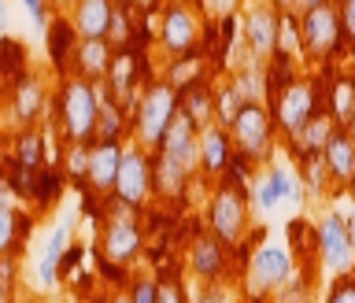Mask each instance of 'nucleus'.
I'll use <instances>...</instances> for the list:
<instances>
[{
  "label": "nucleus",
  "instance_id": "6",
  "mask_svg": "<svg viewBox=\"0 0 355 303\" xmlns=\"http://www.w3.org/2000/svg\"><path fill=\"white\" fill-rule=\"evenodd\" d=\"M152 193V159L144 155L141 144H126L115 174V196L126 207H141Z\"/></svg>",
  "mask_w": 355,
  "mask_h": 303
},
{
  "label": "nucleus",
  "instance_id": "18",
  "mask_svg": "<svg viewBox=\"0 0 355 303\" xmlns=\"http://www.w3.org/2000/svg\"><path fill=\"white\" fill-rule=\"evenodd\" d=\"M233 163V144L222 126H204L200 130V171L207 174H226Z\"/></svg>",
  "mask_w": 355,
  "mask_h": 303
},
{
  "label": "nucleus",
  "instance_id": "11",
  "mask_svg": "<svg viewBox=\"0 0 355 303\" xmlns=\"http://www.w3.org/2000/svg\"><path fill=\"white\" fill-rule=\"evenodd\" d=\"M282 200L288 204H304V189H300V178L288 171V166H270L266 174H259V182H255V207L259 211H274Z\"/></svg>",
  "mask_w": 355,
  "mask_h": 303
},
{
  "label": "nucleus",
  "instance_id": "34",
  "mask_svg": "<svg viewBox=\"0 0 355 303\" xmlns=\"http://www.w3.org/2000/svg\"><path fill=\"white\" fill-rule=\"evenodd\" d=\"M277 303H311V288L304 282H288L277 288Z\"/></svg>",
  "mask_w": 355,
  "mask_h": 303
},
{
  "label": "nucleus",
  "instance_id": "36",
  "mask_svg": "<svg viewBox=\"0 0 355 303\" xmlns=\"http://www.w3.org/2000/svg\"><path fill=\"white\" fill-rule=\"evenodd\" d=\"M337 15H340V30H344V37L355 41V0H340Z\"/></svg>",
  "mask_w": 355,
  "mask_h": 303
},
{
  "label": "nucleus",
  "instance_id": "22",
  "mask_svg": "<svg viewBox=\"0 0 355 303\" xmlns=\"http://www.w3.org/2000/svg\"><path fill=\"white\" fill-rule=\"evenodd\" d=\"M74 67H78V78L100 82L111 67V44L107 41H78L74 44Z\"/></svg>",
  "mask_w": 355,
  "mask_h": 303
},
{
  "label": "nucleus",
  "instance_id": "3",
  "mask_svg": "<svg viewBox=\"0 0 355 303\" xmlns=\"http://www.w3.org/2000/svg\"><path fill=\"white\" fill-rule=\"evenodd\" d=\"M230 133V144H237L241 159L244 163H259L266 152H270V141H274V119L263 104H252L244 100L241 111L233 115V122L226 126Z\"/></svg>",
  "mask_w": 355,
  "mask_h": 303
},
{
  "label": "nucleus",
  "instance_id": "4",
  "mask_svg": "<svg viewBox=\"0 0 355 303\" xmlns=\"http://www.w3.org/2000/svg\"><path fill=\"white\" fill-rule=\"evenodd\" d=\"M174 111H178V89L171 82L148 85V93L141 96V107H137V144L141 148H159Z\"/></svg>",
  "mask_w": 355,
  "mask_h": 303
},
{
  "label": "nucleus",
  "instance_id": "42",
  "mask_svg": "<svg viewBox=\"0 0 355 303\" xmlns=\"http://www.w3.org/2000/svg\"><path fill=\"white\" fill-rule=\"evenodd\" d=\"M344 133H348V137L355 141V107H352V115L344 119Z\"/></svg>",
  "mask_w": 355,
  "mask_h": 303
},
{
  "label": "nucleus",
  "instance_id": "30",
  "mask_svg": "<svg viewBox=\"0 0 355 303\" xmlns=\"http://www.w3.org/2000/svg\"><path fill=\"white\" fill-rule=\"evenodd\" d=\"M352 107H355V85L352 82H337L333 85V119H348L352 115Z\"/></svg>",
  "mask_w": 355,
  "mask_h": 303
},
{
  "label": "nucleus",
  "instance_id": "48",
  "mask_svg": "<svg viewBox=\"0 0 355 303\" xmlns=\"http://www.w3.org/2000/svg\"><path fill=\"white\" fill-rule=\"evenodd\" d=\"M52 4H63L67 8V4H74V0H52Z\"/></svg>",
  "mask_w": 355,
  "mask_h": 303
},
{
  "label": "nucleus",
  "instance_id": "37",
  "mask_svg": "<svg viewBox=\"0 0 355 303\" xmlns=\"http://www.w3.org/2000/svg\"><path fill=\"white\" fill-rule=\"evenodd\" d=\"M200 4H204V11L211 19H230L233 8H237V0H200Z\"/></svg>",
  "mask_w": 355,
  "mask_h": 303
},
{
  "label": "nucleus",
  "instance_id": "31",
  "mask_svg": "<svg viewBox=\"0 0 355 303\" xmlns=\"http://www.w3.org/2000/svg\"><path fill=\"white\" fill-rule=\"evenodd\" d=\"M41 159V137L37 133H22L19 137V163L22 166H37Z\"/></svg>",
  "mask_w": 355,
  "mask_h": 303
},
{
  "label": "nucleus",
  "instance_id": "12",
  "mask_svg": "<svg viewBox=\"0 0 355 303\" xmlns=\"http://www.w3.org/2000/svg\"><path fill=\"white\" fill-rule=\"evenodd\" d=\"M104 259L111 266H130L133 259L141 255V230H137V222L130 218V211H122V218L115 215L107 222V230H104Z\"/></svg>",
  "mask_w": 355,
  "mask_h": 303
},
{
  "label": "nucleus",
  "instance_id": "43",
  "mask_svg": "<svg viewBox=\"0 0 355 303\" xmlns=\"http://www.w3.org/2000/svg\"><path fill=\"white\" fill-rule=\"evenodd\" d=\"M300 0H274V11H293Z\"/></svg>",
  "mask_w": 355,
  "mask_h": 303
},
{
  "label": "nucleus",
  "instance_id": "35",
  "mask_svg": "<svg viewBox=\"0 0 355 303\" xmlns=\"http://www.w3.org/2000/svg\"><path fill=\"white\" fill-rule=\"evenodd\" d=\"M67 171L74 178H85L89 174V148L85 144H71V155H67Z\"/></svg>",
  "mask_w": 355,
  "mask_h": 303
},
{
  "label": "nucleus",
  "instance_id": "47",
  "mask_svg": "<svg viewBox=\"0 0 355 303\" xmlns=\"http://www.w3.org/2000/svg\"><path fill=\"white\" fill-rule=\"evenodd\" d=\"M8 26V15H4V11H0V30H4Z\"/></svg>",
  "mask_w": 355,
  "mask_h": 303
},
{
  "label": "nucleus",
  "instance_id": "9",
  "mask_svg": "<svg viewBox=\"0 0 355 303\" xmlns=\"http://www.w3.org/2000/svg\"><path fill=\"white\" fill-rule=\"evenodd\" d=\"M315 111H322L318 107V89L311 85V82H293V85L282 89L274 115H277V126H282L288 137H300V130L311 122Z\"/></svg>",
  "mask_w": 355,
  "mask_h": 303
},
{
  "label": "nucleus",
  "instance_id": "46",
  "mask_svg": "<svg viewBox=\"0 0 355 303\" xmlns=\"http://www.w3.org/2000/svg\"><path fill=\"white\" fill-rule=\"evenodd\" d=\"M107 303H130V296H122V293H115V296H111Z\"/></svg>",
  "mask_w": 355,
  "mask_h": 303
},
{
  "label": "nucleus",
  "instance_id": "17",
  "mask_svg": "<svg viewBox=\"0 0 355 303\" xmlns=\"http://www.w3.org/2000/svg\"><path fill=\"white\" fill-rule=\"evenodd\" d=\"M244 37L255 60H266L277 49V11L274 8H252L244 19Z\"/></svg>",
  "mask_w": 355,
  "mask_h": 303
},
{
  "label": "nucleus",
  "instance_id": "7",
  "mask_svg": "<svg viewBox=\"0 0 355 303\" xmlns=\"http://www.w3.org/2000/svg\"><path fill=\"white\" fill-rule=\"evenodd\" d=\"M293 282V259L282 244H263L255 248L252 263H248V288L255 296H266V293H277L282 285Z\"/></svg>",
  "mask_w": 355,
  "mask_h": 303
},
{
  "label": "nucleus",
  "instance_id": "1",
  "mask_svg": "<svg viewBox=\"0 0 355 303\" xmlns=\"http://www.w3.org/2000/svg\"><path fill=\"white\" fill-rule=\"evenodd\" d=\"M96 115H100V96L93 82L85 78H67L60 85V119L63 133L71 144H89L96 133Z\"/></svg>",
  "mask_w": 355,
  "mask_h": 303
},
{
  "label": "nucleus",
  "instance_id": "40",
  "mask_svg": "<svg viewBox=\"0 0 355 303\" xmlns=\"http://www.w3.org/2000/svg\"><path fill=\"white\" fill-rule=\"evenodd\" d=\"M22 8H26L30 11V19L33 22H37V26L44 30V26H49V22H44V0H22Z\"/></svg>",
  "mask_w": 355,
  "mask_h": 303
},
{
  "label": "nucleus",
  "instance_id": "33",
  "mask_svg": "<svg viewBox=\"0 0 355 303\" xmlns=\"http://www.w3.org/2000/svg\"><path fill=\"white\" fill-rule=\"evenodd\" d=\"M126 296H130V303H159V285L152 277H141V282H133Z\"/></svg>",
  "mask_w": 355,
  "mask_h": 303
},
{
  "label": "nucleus",
  "instance_id": "2",
  "mask_svg": "<svg viewBox=\"0 0 355 303\" xmlns=\"http://www.w3.org/2000/svg\"><path fill=\"white\" fill-rule=\"evenodd\" d=\"M211 230L222 244H241L244 233H248V200H244V189L237 182V166L230 163V178L218 185L215 200H211Z\"/></svg>",
  "mask_w": 355,
  "mask_h": 303
},
{
  "label": "nucleus",
  "instance_id": "41",
  "mask_svg": "<svg viewBox=\"0 0 355 303\" xmlns=\"http://www.w3.org/2000/svg\"><path fill=\"white\" fill-rule=\"evenodd\" d=\"M111 41H126V33H130V26H126V15H111Z\"/></svg>",
  "mask_w": 355,
  "mask_h": 303
},
{
  "label": "nucleus",
  "instance_id": "10",
  "mask_svg": "<svg viewBox=\"0 0 355 303\" xmlns=\"http://www.w3.org/2000/svg\"><path fill=\"white\" fill-rule=\"evenodd\" d=\"M318 255H322V266L333 274H348L352 263H355V248H352V237H348V222L340 215H326L318 222Z\"/></svg>",
  "mask_w": 355,
  "mask_h": 303
},
{
  "label": "nucleus",
  "instance_id": "44",
  "mask_svg": "<svg viewBox=\"0 0 355 303\" xmlns=\"http://www.w3.org/2000/svg\"><path fill=\"white\" fill-rule=\"evenodd\" d=\"M318 4H329V0H300V8L311 11V8H318Z\"/></svg>",
  "mask_w": 355,
  "mask_h": 303
},
{
  "label": "nucleus",
  "instance_id": "8",
  "mask_svg": "<svg viewBox=\"0 0 355 303\" xmlns=\"http://www.w3.org/2000/svg\"><path fill=\"white\" fill-rule=\"evenodd\" d=\"M159 155H166L174 166H182L185 174L200 171V130L185 119V111L178 107L171 126H166L163 141H159Z\"/></svg>",
  "mask_w": 355,
  "mask_h": 303
},
{
  "label": "nucleus",
  "instance_id": "24",
  "mask_svg": "<svg viewBox=\"0 0 355 303\" xmlns=\"http://www.w3.org/2000/svg\"><path fill=\"white\" fill-rule=\"evenodd\" d=\"M337 130L333 126V115L329 111H315V115H311V122L304 130H300V148H304V155H318L322 148H326V141H329V133Z\"/></svg>",
  "mask_w": 355,
  "mask_h": 303
},
{
  "label": "nucleus",
  "instance_id": "15",
  "mask_svg": "<svg viewBox=\"0 0 355 303\" xmlns=\"http://www.w3.org/2000/svg\"><path fill=\"white\" fill-rule=\"evenodd\" d=\"M189 270L204 285L222 282V274H226V248H222V241L218 237H196L193 248H189Z\"/></svg>",
  "mask_w": 355,
  "mask_h": 303
},
{
  "label": "nucleus",
  "instance_id": "13",
  "mask_svg": "<svg viewBox=\"0 0 355 303\" xmlns=\"http://www.w3.org/2000/svg\"><path fill=\"white\" fill-rule=\"evenodd\" d=\"M111 15H115L111 0H74L71 26L78 33V41H107Z\"/></svg>",
  "mask_w": 355,
  "mask_h": 303
},
{
  "label": "nucleus",
  "instance_id": "29",
  "mask_svg": "<svg viewBox=\"0 0 355 303\" xmlns=\"http://www.w3.org/2000/svg\"><path fill=\"white\" fill-rule=\"evenodd\" d=\"M241 104H244V100H241L237 89H233V82L222 85L218 93H215V111H218V119H222V130H226L230 122H233V115L241 111Z\"/></svg>",
  "mask_w": 355,
  "mask_h": 303
},
{
  "label": "nucleus",
  "instance_id": "19",
  "mask_svg": "<svg viewBox=\"0 0 355 303\" xmlns=\"http://www.w3.org/2000/svg\"><path fill=\"white\" fill-rule=\"evenodd\" d=\"M119 159H122V144H93V148H89L85 182L93 185V193H111V189H115Z\"/></svg>",
  "mask_w": 355,
  "mask_h": 303
},
{
  "label": "nucleus",
  "instance_id": "14",
  "mask_svg": "<svg viewBox=\"0 0 355 303\" xmlns=\"http://www.w3.org/2000/svg\"><path fill=\"white\" fill-rule=\"evenodd\" d=\"M71 226H74V218L67 215L60 226L49 233V241H44L41 259H37V285L41 288H52L55 282H60V263H63L67 248H71Z\"/></svg>",
  "mask_w": 355,
  "mask_h": 303
},
{
  "label": "nucleus",
  "instance_id": "21",
  "mask_svg": "<svg viewBox=\"0 0 355 303\" xmlns=\"http://www.w3.org/2000/svg\"><path fill=\"white\" fill-rule=\"evenodd\" d=\"M178 107L185 111V119L193 122L196 130L211 126V115H215V96H211L207 82H200V78H196L193 85L178 89Z\"/></svg>",
  "mask_w": 355,
  "mask_h": 303
},
{
  "label": "nucleus",
  "instance_id": "38",
  "mask_svg": "<svg viewBox=\"0 0 355 303\" xmlns=\"http://www.w3.org/2000/svg\"><path fill=\"white\" fill-rule=\"evenodd\" d=\"M326 303H355V282H348V277H340L337 285H333V293Z\"/></svg>",
  "mask_w": 355,
  "mask_h": 303
},
{
  "label": "nucleus",
  "instance_id": "23",
  "mask_svg": "<svg viewBox=\"0 0 355 303\" xmlns=\"http://www.w3.org/2000/svg\"><path fill=\"white\" fill-rule=\"evenodd\" d=\"M44 107V82L41 78H22L11 93V111H15L19 122H33Z\"/></svg>",
  "mask_w": 355,
  "mask_h": 303
},
{
  "label": "nucleus",
  "instance_id": "20",
  "mask_svg": "<svg viewBox=\"0 0 355 303\" xmlns=\"http://www.w3.org/2000/svg\"><path fill=\"white\" fill-rule=\"evenodd\" d=\"M322 163L337 182H352L355 178V141L344 130H333L326 148H322Z\"/></svg>",
  "mask_w": 355,
  "mask_h": 303
},
{
  "label": "nucleus",
  "instance_id": "45",
  "mask_svg": "<svg viewBox=\"0 0 355 303\" xmlns=\"http://www.w3.org/2000/svg\"><path fill=\"white\" fill-rule=\"evenodd\" d=\"M348 237H352V248H355V211H352V218H348Z\"/></svg>",
  "mask_w": 355,
  "mask_h": 303
},
{
  "label": "nucleus",
  "instance_id": "5",
  "mask_svg": "<svg viewBox=\"0 0 355 303\" xmlns=\"http://www.w3.org/2000/svg\"><path fill=\"white\" fill-rule=\"evenodd\" d=\"M340 15L333 4H318L304 11V19H300V41H304V52L315 55V60H329L333 52L340 49Z\"/></svg>",
  "mask_w": 355,
  "mask_h": 303
},
{
  "label": "nucleus",
  "instance_id": "16",
  "mask_svg": "<svg viewBox=\"0 0 355 303\" xmlns=\"http://www.w3.org/2000/svg\"><path fill=\"white\" fill-rule=\"evenodd\" d=\"M159 37H163V49H166V52H174V55L193 52V44H196V15H193L189 8L174 4V8L163 15Z\"/></svg>",
  "mask_w": 355,
  "mask_h": 303
},
{
  "label": "nucleus",
  "instance_id": "39",
  "mask_svg": "<svg viewBox=\"0 0 355 303\" xmlns=\"http://www.w3.org/2000/svg\"><path fill=\"white\" fill-rule=\"evenodd\" d=\"M159 303H185V288L178 285V282L159 285Z\"/></svg>",
  "mask_w": 355,
  "mask_h": 303
},
{
  "label": "nucleus",
  "instance_id": "32",
  "mask_svg": "<svg viewBox=\"0 0 355 303\" xmlns=\"http://www.w3.org/2000/svg\"><path fill=\"white\" fill-rule=\"evenodd\" d=\"M196 303H237V293L226 282H211V285H204V293H200Z\"/></svg>",
  "mask_w": 355,
  "mask_h": 303
},
{
  "label": "nucleus",
  "instance_id": "26",
  "mask_svg": "<svg viewBox=\"0 0 355 303\" xmlns=\"http://www.w3.org/2000/svg\"><path fill=\"white\" fill-rule=\"evenodd\" d=\"M300 49H304V41H300L296 15H293V11H277V49H274V55L285 63V60H293Z\"/></svg>",
  "mask_w": 355,
  "mask_h": 303
},
{
  "label": "nucleus",
  "instance_id": "28",
  "mask_svg": "<svg viewBox=\"0 0 355 303\" xmlns=\"http://www.w3.org/2000/svg\"><path fill=\"white\" fill-rule=\"evenodd\" d=\"M11 244H15V207L8 193H0V259L11 252Z\"/></svg>",
  "mask_w": 355,
  "mask_h": 303
},
{
  "label": "nucleus",
  "instance_id": "25",
  "mask_svg": "<svg viewBox=\"0 0 355 303\" xmlns=\"http://www.w3.org/2000/svg\"><path fill=\"white\" fill-rule=\"evenodd\" d=\"M152 189L159 196H182L185 171H182V166H174L166 155H155V159H152Z\"/></svg>",
  "mask_w": 355,
  "mask_h": 303
},
{
  "label": "nucleus",
  "instance_id": "27",
  "mask_svg": "<svg viewBox=\"0 0 355 303\" xmlns=\"http://www.w3.org/2000/svg\"><path fill=\"white\" fill-rule=\"evenodd\" d=\"M44 33H49V55H52V63L55 67H63L67 63V52L74 49L78 44V37H74V26L67 19H55V22H49V26H44Z\"/></svg>",
  "mask_w": 355,
  "mask_h": 303
}]
</instances>
